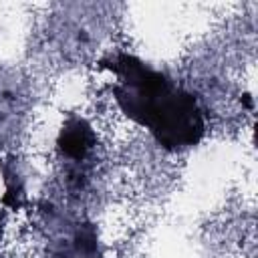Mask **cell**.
<instances>
[{"label":"cell","mask_w":258,"mask_h":258,"mask_svg":"<svg viewBox=\"0 0 258 258\" xmlns=\"http://www.w3.org/2000/svg\"><path fill=\"white\" fill-rule=\"evenodd\" d=\"M97 64L115 75L111 93L121 113L147 129L165 151H185L202 141L206 119L198 97L167 73L123 50L107 54Z\"/></svg>","instance_id":"6da1fadb"},{"label":"cell","mask_w":258,"mask_h":258,"mask_svg":"<svg viewBox=\"0 0 258 258\" xmlns=\"http://www.w3.org/2000/svg\"><path fill=\"white\" fill-rule=\"evenodd\" d=\"M95 147H97V133L93 125L85 117L71 113L56 135V151L62 159L69 161V183L77 189L83 187V179H85L83 165L91 157Z\"/></svg>","instance_id":"7a4b0ae2"},{"label":"cell","mask_w":258,"mask_h":258,"mask_svg":"<svg viewBox=\"0 0 258 258\" xmlns=\"http://www.w3.org/2000/svg\"><path fill=\"white\" fill-rule=\"evenodd\" d=\"M54 258H105L97 226L89 220H79L54 242Z\"/></svg>","instance_id":"3957f363"},{"label":"cell","mask_w":258,"mask_h":258,"mask_svg":"<svg viewBox=\"0 0 258 258\" xmlns=\"http://www.w3.org/2000/svg\"><path fill=\"white\" fill-rule=\"evenodd\" d=\"M0 169H2V179H4V198H2V204L8 206V208H12V210L22 208L24 202H26V196H24V185H22L20 175L16 173V169L12 165H8L2 159H0Z\"/></svg>","instance_id":"277c9868"},{"label":"cell","mask_w":258,"mask_h":258,"mask_svg":"<svg viewBox=\"0 0 258 258\" xmlns=\"http://www.w3.org/2000/svg\"><path fill=\"white\" fill-rule=\"evenodd\" d=\"M4 220V210H0V222Z\"/></svg>","instance_id":"5b68a950"}]
</instances>
